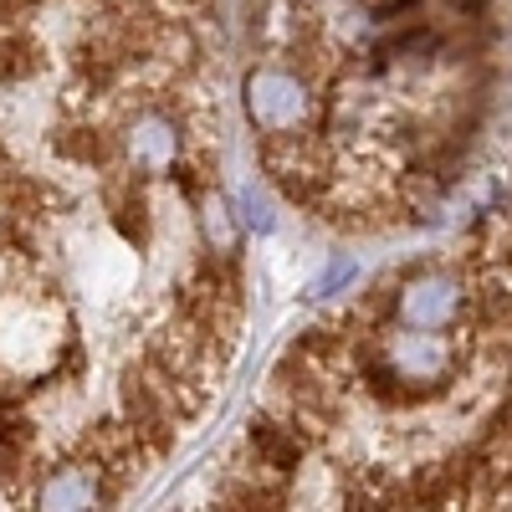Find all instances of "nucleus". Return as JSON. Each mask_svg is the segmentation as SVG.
I'll use <instances>...</instances> for the list:
<instances>
[{"label": "nucleus", "mask_w": 512, "mask_h": 512, "mask_svg": "<svg viewBox=\"0 0 512 512\" xmlns=\"http://www.w3.org/2000/svg\"><path fill=\"white\" fill-rule=\"evenodd\" d=\"M236 98L267 185L323 231L441 221L482 154L492 0H236Z\"/></svg>", "instance_id": "f03ea898"}, {"label": "nucleus", "mask_w": 512, "mask_h": 512, "mask_svg": "<svg viewBox=\"0 0 512 512\" xmlns=\"http://www.w3.org/2000/svg\"><path fill=\"white\" fill-rule=\"evenodd\" d=\"M226 0H0V507H118L246 333Z\"/></svg>", "instance_id": "f257e3e1"}]
</instances>
